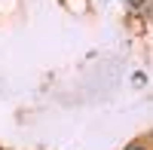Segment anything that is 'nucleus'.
Wrapping results in <instances>:
<instances>
[{
	"mask_svg": "<svg viewBox=\"0 0 153 150\" xmlns=\"http://www.w3.org/2000/svg\"><path fill=\"white\" fill-rule=\"evenodd\" d=\"M129 3H132V6H144L147 0H129Z\"/></svg>",
	"mask_w": 153,
	"mask_h": 150,
	"instance_id": "obj_2",
	"label": "nucleus"
},
{
	"mask_svg": "<svg viewBox=\"0 0 153 150\" xmlns=\"http://www.w3.org/2000/svg\"><path fill=\"white\" fill-rule=\"evenodd\" d=\"M126 150H144V144H129Z\"/></svg>",
	"mask_w": 153,
	"mask_h": 150,
	"instance_id": "obj_1",
	"label": "nucleus"
}]
</instances>
